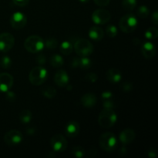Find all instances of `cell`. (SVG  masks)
Masks as SVG:
<instances>
[{
	"label": "cell",
	"instance_id": "obj_1",
	"mask_svg": "<svg viewBox=\"0 0 158 158\" xmlns=\"http://www.w3.org/2000/svg\"><path fill=\"white\" fill-rule=\"evenodd\" d=\"M117 120V115L114 109H103L98 117V123L103 128H111Z\"/></svg>",
	"mask_w": 158,
	"mask_h": 158
},
{
	"label": "cell",
	"instance_id": "obj_2",
	"mask_svg": "<svg viewBox=\"0 0 158 158\" xmlns=\"http://www.w3.org/2000/svg\"><path fill=\"white\" fill-rule=\"evenodd\" d=\"M101 149L107 153H112L117 146V139L115 134L111 132H106L102 134L99 140Z\"/></svg>",
	"mask_w": 158,
	"mask_h": 158
},
{
	"label": "cell",
	"instance_id": "obj_3",
	"mask_svg": "<svg viewBox=\"0 0 158 158\" xmlns=\"http://www.w3.org/2000/svg\"><path fill=\"white\" fill-rule=\"evenodd\" d=\"M48 77V72L43 66L34 67L29 75V80L33 86H40L46 82Z\"/></svg>",
	"mask_w": 158,
	"mask_h": 158
},
{
	"label": "cell",
	"instance_id": "obj_4",
	"mask_svg": "<svg viewBox=\"0 0 158 158\" xmlns=\"http://www.w3.org/2000/svg\"><path fill=\"white\" fill-rule=\"evenodd\" d=\"M138 21L137 17L133 14H126L119 22V28L125 33H131L137 29Z\"/></svg>",
	"mask_w": 158,
	"mask_h": 158
},
{
	"label": "cell",
	"instance_id": "obj_5",
	"mask_svg": "<svg viewBox=\"0 0 158 158\" xmlns=\"http://www.w3.org/2000/svg\"><path fill=\"white\" fill-rule=\"evenodd\" d=\"M24 47L31 53H39L45 47L44 40L39 35H30L25 40Z\"/></svg>",
	"mask_w": 158,
	"mask_h": 158
},
{
	"label": "cell",
	"instance_id": "obj_6",
	"mask_svg": "<svg viewBox=\"0 0 158 158\" xmlns=\"http://www.w3.org/2000/svg\"><path fill=\"white\" fill-rule=\"evenodd\" d=\"M74 50L76 53L81 57H86L94 52V47L92 43L86 39H79L74 44Z\"/></svg>",
	"mask_w": 158,
	"mask_h": 158
},
{
	"label": "cell",
	"instance_id": "obj_7",
	"mask_svg": "<svg viewBox=\"0 0 158 158\" xmlns=\"http://www.w3.org/2000/svg\"><path fill=\"white\" fill-rule=\"evenodd\" d=\"M67 144V140L61 134H56L50 140V146L55 153H62L66 151Z\"/></svg>",
	"mask_w": 158,
	"mask_h": 158
},
{
	"label": "cell",
	"instance_id": "obj_8",
	"mask_svg": "<svg viewBox=\"0 0 158 158\" xmlns=\"http://www.w3.org/2000/svg\"><path fill=\"white\" fill-rule=\"evenodd\" d=\"M23 140V135L22 132L17 130H12L8 131L4 135V141L10 147L17 146Z\"/></svg>",
	"mask_w": 158,
	"mask_h": 158
},
{
	"label": "cell",
	"instance_id": "obj_9",
	"mask_svg": "<svg viewBox=\"0 0 158 158\" xmlns=\"http://www.w3.org/2000/svg\"><path fill=\"white\" fill-rule=\"evenodd\" d=\"M15 44L13 35L9 32L0 34V51L2 52H9Z\"/></svg>",
	"mask_w": 158,
	"mask_h": 158
},
{
	"label": "cell",
	"instance_id": "obj_10",
	"mask_svg": "<svg viewBox=\"0 0 158 158\" xmlns=\"http://www.w3.org/2000/svg\"><path fill=\"white\" fill-rule=\"evenodd\" d=\"M110 19V13L109 11L103 9H97L92 14V20L97 25H103Z\"/></svg>",
	"mask_w": 158,
	"mask_h": 158
},
{
	"label": "cell",
	"instance_id": "obj_11",
	"mask_svg": "<svg viewBox=\"0 0 158 158\" xmlns=\"http://www.w3.org/2000/svg\"><path fill=\"white\" fill-rule=\"evenodd\" d=\"M27 18L25 14L17 12L12 15L10 18V25L14 29H21L26 26Z\"/></svg>",
	"mask_w": 158,
	"mask_h": 158
},
{
	"label": "cell",
	"instance_id": "obj_12",
	"mask_svg": "<svg viewBox=\"0 0 158 158\" xmlns=\"http://www.w3.org/2000/svg\"><path fill=\"white\" fill-rule=\"evenodd\" d=\"M14 79L11 74L7 73H0V93H6L12 88Z\"/></svg>",
	"mask_w": 158,
	"mask_h": 158
},
{
	"label": "cell",
	"instance_id": "obj_13",
	"mask_svg": "<svg viewBox=\"0 0 158 158\" xmlns=\"http://www.w3.org/2000/svg\"><path fill=\"white\" fill-rule=\"evenodd\" d=\"M54 82L60 87H66L69 85V75L65 70L60 69L56 73L55 77H54Z\"/></svg>",
	"mask_w": 158,
	"mask_h": 158
},
{
	"label": "cell",
	"instance_id": "obj_14",
	"mask_svg": "<svg viewBox=\"0 0 158 158\" xmlns=\"http://www.w3.org/2000/svg\"><path fill=\"white\" fill-rule=\"evenodd\" d=\"M136 134L134 130L127 128L122 131L119 136V140L123 145L129 144L135 140Z\"/></svg>",
	"mask_w": 158,
	"mask_h": 158
},
{
	"label": "cell",
	"instance_id": "obj_15",
	"mask_svg": "<svg viewBox=\"0 0 158 158\" xmlns=\"http://www.w3.org/2000/svg\"><path fill=\"white\" fill-rule=\"evenodd\" d=\"M65 133L69 137H76L80 133V123L76 120L68 122L65 127Z\"/></svg>",
	"mask_w": 158,
	"mask_h": 158
},
{
	"label": "cell",
	"instance_id": "obj_16",
	"mask_svg": "<svg viewBox=\"0 0 158 158\" xmlns=\"http://www.w3.org/2000/svg\"><path fill=\"white\" fill-rule=\"evenodd\" d=\"M141 52L146 59H152L156 55L155 46L149 41L144 42L141 46Z\"/></svg>",
	"mask_w": 158,
	"mask_h": 158
},
{
	"label": "cell",
	"instance_id": "obj_17",
	"mask_svg": "<svg viewBox=\"0 0 158 158\" xmlns=\"http://www.w3.org/2000/svg\"><path fill=\"white\" fill-rule=\"evenodd\" d=\"M106 80L110 83L115 84V83H120L122 79V73L119 69H116V68H112L106 72Z\"/></svg>",
	"mask_w": 158,
	"mask_h": 158
},
{
	"label": "cell",
	"instance_id": "obj_18",
	"mask_svg": "<svg viewBox=\"0 0 158 158\" xmlns=\"http://www.w3.org/2000/svg\"><path fill=\"white\" fill-rule=\"evenodd\" d=\"M97 97L92 93L86 94L82 97L81 103L84 107L91 108L97 103Z\"/></svg>",
	"mask_w": 158,
	"mask_h": 158
},
{
	"label": "cell",
	"instance_id": "obj_19",
	"mask_svg": "<svg viewBox=\"0 0 158 158\" xmlns=\"http://www.w3.org/2000/svg\"><path fill=\"white\" fill-rule=\"evenodd\" d=\"M89 37L94 41L99 42L104 37V32L100 27L93 26L89 30Z\"/></svg>",
	"mask_w": 158,
	"mask_h": 158
},
{
	"label": "cell",
	"instance_id": "obj_20",
	"mask_svg": "<svg viewBox=\"0 0 158 158\" xmlns=\"http://www.w3.org/2000/svg\"><path fill=\"white\" fill-rule=\"evenodd\" d=\"M73 49V46L69 41L63 42L60 46V50L61 53L66 56H69V54L72 53Z\"/></svg>",
	"mask_w": 158,
	"mask_h": 158
},
{
	"label": "cell",
	"instance_id": "obj_21",
	"mask_svg": "<svg viewBox=\"0 0 158 158\" xmlns=\"http://www.w3.org/2000/svg\"><path fill=\"white\" fill-rule=\"evenodd\" d=\"M49 62H50L51 66L54 68H60L64 64V60H63V57L60 55H58V54L52 55L51 56Z\"/></svg>",
	"mask_w": 158,
	"mask_h": 158
},
{
	"label": "cell",
	"instance_id": "obj_22",
	"mask_svg": "<svg viewBox=\"0 0 158 158\" xmlns=\"http://www.w3.org/2000/svg\"><path fill=\"white\" fill-rule=\"evenodd\" d=\"M32 114L29 110H23L19 114V120L23 123H29L32 120Z\"/></svg>",
	"mask_w": 158,
	"mask_h": 158
},
{
	"label": "cell",
	"instance_id": "obj_23",
	"mask_svg": "<svg viewBox=\"0 0 158 158\" xmlns=\"http://www.w3.org/2000/svg\"><path fill=\"white\" fill-rule=\"evenodd\" d=\"M41 93L43 97L48 99L54 98L56 95V90L55 88L52 87V86H46L42 89Z\"/></svg>",
	"mask_w": 158,
	"mask_h": 158
},
{
	"label": "cell",
	"instance_id": "obj_24",
	"mask_svg": "<svg viewBox=\"0 0 158 158\" xmlns=\"http://www.w3.org/2000/svg\"><path fill=\"white\" fill-rule=\"evenodd\" d=\"M145 38L148 40H155L158 36V29L156 27H150L145 31L144 33Z\"/></svg>",
	"mask_w": 158,
	"mask_h": 158
},
{
	"label": "cell",
	"instance_id": "obj_25",
	"mask_svg": "<svg viewBox=\"0 0 158 158\" xmlns=\"http://www.w3.org/2000/svg\"><path fill=\"white\" fill-rule=\"evenodd\" d=\"M137 0H123L122 1V6L123 9L126 11H132L137 6Z\"/></svg>",
	"mask_w": 158,
	"mask_h": 158
},
{
	"label": "cell",
	"instance_id": "obj_26",
	"mask_svg": "<svg viewBox=\"0 0 158 158\" xmlns=\"http://www.w3.org/2000/svg\"><path fill=\"white\" fill-rule=\"evenodd\" d=\"M91 64H92V62H91V60L87 56L79 58L78 68H81V69H87L91 67Z\"/></svg>",
	"mask_w": 158,
	"mask_h": 158
},
{
	"label": "cell",
	"instance_id": "obj_27",
	"mask_svg": "<svg viewBox=\"0 0 158 158\" xmlns=\"http://www.w3.org/2000/svg\"><path fill=\"white\" fill-rule=\"evenodd\" d=\"M71 154L77 158H83L85 156V150L80 146H74L72 148Z\"/></svg>",
	"mask_w": 158,
	"mask_h": 158
},
{
	"label": "cell",
	"instance_id": "obj_28",
	"mask_svg": "<svg viewBox=\"0 0 158 158\" xmlns=\"http://www.w3.org/2000/svg\"><path fill=\"white\" fill-rule=\"evenodd\" d=\"M58 42L54 38H49L44 41V46L49 49H53L57 47Z\"/></svg>",
	"mask_w": 158,
	"mask_h": 158
},
{
	"label": "cell",
	"instance_id": "obj_29",
	"mask_svg": "<svg viewBox=\"0 0 158 158\" xmlns=\"http://www.w3.org/2000/svg\"><path fill=\"white\" fill-rule=\"evenodd\" d=\"M0 65L3 69H9L12 66V60H11L10 57L7 56H3L0 60Z\"/></svg>",
	"mask_w": 158,
	"mask_h": 158
},
{
	"label": "cell",
	"instance_id": "obj_30",
	"mask_svg": "<svg viewBox=\"0 0 158 158\" xmlns=\"http://www.w3.org/2000/svg\"><path fill=\"white\" fill-rule=\"evenodd\" d=\"M150 10L147 6H141L139 7L138 10H137V15L138 17L141 19H145L149 15Z\"/></svg>",
	"mask_w": 158,
	"mask_h": 158
},
{
	"label": "cell",
	"instance_id": "obj_31",
	"mask_svg": "<svg viewBox=\"0 0 158 158\" xmlns=\"http://www.w3.org/2000/svg\"><path fill=\"white\" fill-rule=\"evenodd\" d=\"M106 35L110 37V38H114L117 36V33H118V30H117V27L114 25H109L106 29Z\"/></svg>",
	"mask_w": 158,
	"mask_h": 158
},
{
	"label": "cell",
	"instance_id": "obj_32",
	"mask_svg": "<svg viewBox=\"0 0 158 158\" xmlns=\"http://www.w3.org/2000/svg\"><path fill=\"white\" fill-rule=\"evenodd\" d=\"M103 106L105 109H114L115 107V103H114L113 99H111V100H103Z\"/></svg>",
	"mask_w": 158,
	"mask_h": 158
},
{
	"label": "cell",
	"instance_id": "obj_33",
	"mask_svg": "<svg viewBox=\"0 0 158 158\" xmlns=\"http://www.w3.org/2000/svg\"><path fill=\"white\" fill-rule=\"evenodd\" d=\"M86 80L90 83H95L98 80V76L94 73H90L86 76Z\"/></svg>",
	"mask_w": 158,
	"mask_h": 158
},
{
	"label": "cell",
	"instance_id": "obj_34",
	"mask_svg": "<svg viewBox=\"0 0 158 158\" xmlns=\"http://www.w3.org/2000/svg\"><path fill=\"white\" fill-rule=\"evenodd\" d=\"M13 3L19 7H24L26 6L29 2V0H12Z\"/></svg>",
	"mask_w": 158,
	"mask_h": 158
},
{
	"label": "cell",
	"instance_id": "obj_35",
	"mask_svg": "<svg viewBox=\"0 0 158 158\" xmlns=\"http://www.w3.org/2000/svg\"><path fill=\"white\" fill-rule=\"evenodd\" d=\"M96 5L98 6H101V7H104V6H107L110 4V0H94Z\"/></svg>",
	"mask_w": 158,
	"mask_h": 158
},
{
	"label": "cell",
	"instance_id": "obj_36",
	"mask_svg": "<svg viewBox=\"0 0 158 158\" xmlns=\"http://www.w3.org/2000/svg\"><path fill=\"white\" fill-rule=\"evenodd\" d=\"M122 89H123V90L124 92H130L133 89L132 83H130V82H126V83H123V85H122Z\"/></svg>",
	"mask_w": 158,
	"mask_h": 158
},
{
	"label": "cell",
	"instance_id": "obj_37",
	"mask_svg": "<svg viewBox=\"0 0 158 158\" xmlns=\"http://www.w3.org/2000/svg\"><path fill=\"white\" fill-rule=\"evenodd\" d=\"M101 97H102V99H103V100H111V99H113L114 95H113V94L110 92V91H104V92L102 93Z\"/></svg>",
	"mask_w": 158,
	"mask_h": 158
},
{
	"label": "cell",
	"instance_id": "obj_38",
	"mask_svg": "<svg viewBox=\"0 0 158 158\" xmlns=\"http://www.w3.org/2000/svg\"><path fill=\"white\" fill-rule=\"evenodd\" d=\"M36 61L40 65L44 64V63H46V57H45L44 55H43V54H40V55L37 56Z\"/></svg>",
	"mask_w": 158,
	"mask_h": 158
},
{
	"label": "cell",
	"instance_id": "obj_39",
	"mask_svg": "<svg viewBox=\"0 0 158 158\" xmlns=\"http://www.w3.org/2000/svg\"><path fill=\"white\" fill-rule=\"evenodd\" d=\"M6 93H7V95H6V99H7L9 101L12 102V101H13V100H15V95L14 93L11 92V91H9V90Z\"/></svg>",
	"mask_w": 158,
	"mask_h": 158
},
{
	"label": "cell",
	"instance_id": "obj_40",
	"mask_svg": "<svg viewBox=\"0 0 158 158\" xmlns=\"http://www.w3.org/2000/svg\"><path fill=\"white\" fill-rule=\"evenodd\" d=\"M148 155L151 158H156L157 157V151L154 148H151L149 151H148Z\"/></svg>",
	"mask_w": 158,
	"mask_h": 158
},
{
	"label": "cell",
	"instance_id": "obj_41",
	"mask_svg": "<svg viewBox=\"0 0 158 158\" xmlns=\"http://www.w3.org/2000/svg\"><path fill=\"white\" fill-rule=\"evenodd\" d=\"M151 20H152L153 23L154 25L158 24V12L157 10L152 14V17H151Z\"/></svg>",
	"mask_w": 158,
	"mask_h": 158
},
{
	"label": "cell",
	"instance_id": "obj_42",
	"mask_svg": "<svg viewBox=\"0 0 158 158\" xmlns=\"http://www.w3.org/2000/svg\"><path fill=\"white\" fill-rule=\"evenodd\" d=\"M26 132L28 135H34L35 134V132H36V130L33 127H28L26 129Z\"/></svg>",
	"mask_w": 158,
	"mask_h": 158
},
{
	"label": "cell",
	"instance_id": "obj_43",
	"mask_svg": "<svg viewBox=\"0 0 158 158\" xmlns=\"http://www.w3.org/2000/svg\"><path fill=\"white\" fill-rule=\"evenodd\" d=\"M71 67L78 68L79 67V58H73L71 62Z\"/></svg>",
	"mask_w": 158,
	"mask_h": 158
},
{
	"label": "cell",
	"instance_id": "obj_44",
	"mask_svg": "<svg viewBox=\"0 0 158 158\" xmlns=\"http://www.w3.org/2000/svg\"><path fill=\"white\" fill-rule=\"evenodd\" d=\"M127 152V149L126 147L123 146V148L120 150V153H119V154L121 156H123V155H124V154H126Z\"/></svg>",
	"mask_w": 158,
	"mask_h": 158
},
{
	"label": "cell",
	"instance_id": "obj_45",
	"mask_svg": "<svg viewBox=\"0 0 158 158\" xmlns=\"http://www.w3.org/2000/svg\"><path fill=\"white\" fill-rule=\"evenodd\" d=\"M89 1V0H80V2H82V3H86V2H88Z\"/></svg>",
	"mask_w": 158,
	"mask_h": 158
}]
</instances>
